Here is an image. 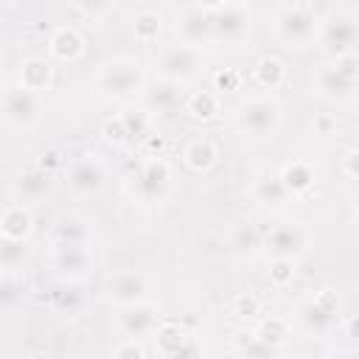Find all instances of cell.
<instances>
[{"instance_id":"obj_1","label":"cell","mask_w":359,"mask_h":359,"mask_svg":"<svg viewBox=\"0 0 359 359\" xmlns=\"http://www.w3.org/2000/svg\"><path fill=\"white\" fill-rule=\"evenodd\" d=\"M275 34L292 48H306L320 39V17L306 3L280 6L275 11Z\"/></svg>"},{"instance_id":"obj_2","label":"cell","mask_w":359,"mask_h":359,"mask_svg":"<svg viewBox=\"0 0 359 359\" xmlns=\"http://www.w3.org/2000/svg\"><path fill=\"white\" fill-rule=\"evenodd\" d=\"M320 42L337 59L359 48V14L353 8H331L320 20Z\"/></svg>"},{"instance_id":"obj_3","label":"cell","mask_w":359,"mask_h":359,"mask_svg":"<svg viewBox=\"0 0 359 359\" xmlns=\"http://www.w3.org/2000/svg\"><path fill=\"white\" fill-rule=\"evenodd\" d=\"M98 90L107 98H118V101L143 93L146 90V76H143L140 62L129 59V56L107 62L101 67V73H98Z\"/></svg>"},{"instance_id":"obj_4","label":"cell","mask_w":359,"mask_h":359,"mask_svg":"<svg viewBox=\"0 0 359 359\" xmlns=\"http://www.w3.org/2000/svg\"><path fill=\"white\" fill-rule=\"evenodd\" d=\"M171 188V165L163 157H149L129 180V194L140 205H157L168 196Z\"/></svg>"},{"instance_id":"obj_5","label":"cell","mask_w":359,"mask_h":359,"mask_svg":"<svg viewBox=\"0 0 359 359\" xmlns=\"http://www.w3.org/2000/svg\"><path fill=\"white\" fill-rule=\"evenodd\" d=\"M210 20H213V42L238 45L250 36L252 8L247 3H213Z\"/></svg>"},{"instance_id":"obj_6","label":"cell","mask_w":359,"mask_h":359,"mask_svg":"<svg viewBox=\"0 0 359 359\" xmlns=\"http://www.w3.org/2000/svg\"><path fill=\"white\" fill-rule=\"evenodd\" d=\"M309 230L300 222H280L264 233V252L269 261H297L309 250Z\"/></svg>"},{"instance_id":"obj_7","label":"cell","mask_w":359,"mask_h":359,"mask_svg":"<svg viewBox=\"0 0 359 359\" xmlns=\"http://www.w3.org/2000/svg\"><path fill=\"white\" fill-rule=\"evenodd\" d=\"M177 42L202 50L205 45L213 42V20H210V6H182L174 20Z\"/></svg>"},{"instance_id":"obj_8","label":"cell","mask_w":359,"mask_h":359,"mask_svg":"<svg viewBox=\"0 0 359 359\" xmlns=\"http://www.w3.org/2000/svg\"><path fill=\"white\" fill-rule=\"evenodd\" d=\"M280 118H283V107L275 98L261 95V98H250L238 107L236 123L247 135H272L280 126Z\"/></svg>"},{"instance_id":"obj_9","label":"cell","mask_w":359,"mask_h":359,"mask_svg":"<svg viewBox=\"0 0 359 359\" xmlns=\"http://www.w3.org/2000/svg\"><path fill=\"white\" fill-rule=\"evenodd\" d=\"M339 294L334 292V289H320L311 300H306L303 306H300V323H303V328L311 334V337H323V334H328L334 325H337V320H339Z\"/></svg>"},{"instance_id":"obj_10","label":"cell","mask_w":359,"mask_h":359,"mask_svg":"<svg viewBox=\"0 0 359 359\" xmlns=\"http://www.w3.org/2000/svg\"><path fill=\"white\" fill-rule=\"evenodd\" d=\"M39 118H42V98H39V93L25 90L20 84L8 87L3 93V121L8 126L25 129V126H34Z\"/></svg>"},{"instance_id":"obj_11","label":"cell","mask_w":359,"mask_h":359,"mask_svg":"<svg viewBox=\"0 0 359 359\" xmlns=\"http://www.w3.org/2000/svg\"><path fill=\"white\" fill-rule=\"evenodd\" d=\"M199 65H202V50L196 48H188V45H168L160 50L157 56V70H160V79H168V81H188L199 73Z\"/></svg>"},{"instance_id":"obj_12","label":"cell","mask_w":359,"mask_h":359,"mask_svg":"<svg viewBox=\"0 0 359 359\" xmlns=\"http://www.w3.org/2000/svg\"><path fill=\"white\" fill-rule=\"evenodd\" d=\"M107 297L115 306H121V309L146 303L149 300V278L143 272H137V269H121V272L109 275V280H107Z\"/></svg>"},{"instance_id":"obj_13","label":"cell","mask_w":359,"mask_h":359,"mask_svg":"<svg viewBox=\"0 0 359 359\" xmlns=\"http://www.w3.org/2000/svg\"><path fill=\"white\" fill-rule=\"evenodd\" d=\"M53 269L67 280H79V278L90 275V269H93L90 250L87 247H56L53 250Z\"/></svg>"},{"instance_id":"obj_14","label":"cell","mask_w":359,"mask_h":359,"mask_svg":"<svg viewBox=\"0 0 359 359\" xmlns=\"http://www.w3.org/2000/svg\"><path fill=\"white\" fill-rule=\"evenodd\" d=\"M157 320H160V309L146 300V303H137V306L123 309V314H121V331L129 339H135V337H143V334L157 331Z\"/></svg>"},{"instance_id":"obj_15","label":"cell","mask_w":359,"mask_h":359,"mask_svg":"<svg viewBox=\"0 0 359 359\" xmlns=\"http://www.w3.org/2000/svg\"><path fill=\"white\" fill-rule=\"evenodd\" d=\"M67 182L76 194H95L104 182V168L95 157H81L70 165L67 171Z\"/></svg>"},{"instance_id":"obj_16","label":"cell","mask_w":359,"mask_h":359,"mask_svg":"<svg viewBox=\"0 0 359 359\" xmlns=\"http://www.w3.org/2000/svg\"><path fill=\"white\" fill-rule=\"evenodd\" d=\"M143 93H146L149 109H154V112H174L177 107H185V101H182V84H177V81L157 79Z\"/></svg>"},{"instance_id":"obj_17","label":"cell","mask_w":359,"mask_h":359,"mask_svg":"<svg viewBox=\"0 0 359 359\" xmlns=\"http://www.w3.org/2000/svg\"><path fill=\"white\" fill-rule=\"evenodd\" d=\"M50 53L59 62H76L84 53V36H81V31L73 28V25H59L50 34Z\"/></svg>"},{"instance_id":"obj_18","label":"cell","mask_w":359,"mask_h":359,"mask_svg":"<svg viewBox=\"0 0 359 359\" xmlns=\"http://www.w3.org/2000/svg\"><path fill=\"white\" fill-rule=\"evenodd\" d=\"M314 84H317V93H320L323 98H331V101H342V98H348V95L356 90V81H351V79H345L342 73H337V70L331 67V62L317 70Z\"/></svg>"},{"instance_id":"obj_19","label":"cell","mask_w":359,"mask_h":359,"mask_svg":"<svg viewBox=\"0 0 359 359\" xmlns=\"http://www.w3.org/2000/svg\"><path fill=\"white\" fill-rule=\"evenodd\" d=\"M252 199L258 202V205H264V208H280V205H286V199L292 196L289 191H286V185L280 182V177L278 174H258L255 180H252Z\"/></svg>"},{"instance_id":"obj_20","label":"cell","mask_w":359,"mask_h":359,"mask_svg":"<svg viewBox=\"0 0 359 359\" xmlns=\"http://www.w3.org/2000/svg\"><path fill=\"white\" fill-rule=\"evenodd\" d=\"M17 76H20V87L34 90V93H42V90H48L53 84V67H50V62L36 59V56L22 59Z\"/></svg>"},{"instance_id":"obj_21","label":"cell","mask_w":359,"mask_h":359,"mask_svg":"<svg viewBox=\"0 0 359 359\" xmlns=\"http://www.w3.org/2000/svg\"><path fill=\"white\" fill-rule=\"evenodd\" d=\"M0 230H3V238L8 241H25L34 230L31 210L25 205H8L0 216Z\"/></svg>"},{"instance_id":"obj_22","label":"cell","mask_w":359,"mask_h":359,"mask_svg":"<svg viewBox=\"0 0 359 359\" xmlns=\"http://www.w3.org/2000/svg\"><path fill=\"white\" fill-rule=\"evenodd\" d=\"M278 177H280V182L286 185V191L294 196V194H306L314 182H317V171H314V165L311 163H306V160H292V163H286L280 171H278Z\"/></svg>"},{"instance_id":"obj_23","label":"cell","mask_w":359,"mask_h":359,"mask_svg":"<svg viewBox=\"0 0 359 359\" xmlns=\"http://www.w3.org/2000/svg\"><path fill=\"white\" fill-rule=\"evenodd\" d=\"M53 241H56V247H87L90 230L79 216H62L56 222Z\"/></svg>"},{"instance_id":"obj_24","label":"cell","mask_w":359,"mask_h":359,"mask_svg":"<svg viewBox=\"0 0 359 359\" xmlns=\"http://www.w3.org/2000/svg\"><path fill=\"white\" fill-rule=\"evenodd\" d=\"M216 157H219V151H216L213 140H208V137L191 140V143L185 146V151H182L185 165L194 168V171H210V168L216 165Z\"/></svg>"},{"instance_id":"obj_25","label":"cell","mask_w":359,"mask_h":359,"mask_svg":"<svg viewBox=\"0 0 359 359\" xmlns=\"http://www.w3.org/2000/svg\"><path fill=\"white\" fill-rule=\"evenodd\" d=\"M157 351L165 356V359H171L177 351H182L194 337L180 325V323H163L160 328H157Z\"/></svg>"},{"instance_id":"obj_26","label":"cell","mask_w":359,"mask_h":359,"mask_svg":"<svg viewBox=\"0 0 359 359\" xmlns=\"http://www.w3.org/2000/svg\"><path fill=\"white\" fill-rule=\"evenodd\" d=\"M264 345H269L272 351H278L280 345H286V339H289V323L283 320V317H275V314H269V317H264V320H258V325H255V331H252Z\"/></svg>"},{"instance_id":"obj_27","label":"cell","mask_w":359,"mask_h":359,"mask_svg":"<svg viewBox=\"0 0 359 359\" xmlns=\"http://www.w3.org/2000/svg\"><path fill=\"white\" fill-rule=\"evenodd\" d=\"M252 79H255V84H261L264 90H275V87H280V84L286 81V67H283L280 59H275V56H264V59L255 62V67H252Z\"/></svg>"},{"instance_id":"obj_28","label":"cell","mask_w":359,"mask_h":359,"mask_svg":"<svg viewBox=\"0 0 359 359\" xmlns=\"http://www.w3.org/2000/svg\"><path fill=\"white\" fill-rule=\"evenodd\" d=\"M14 188H17V194H20L22 199H39V196L50 188V174L42 171L39 165H34V168H28V171H22V174L17 177Z\"/></svg>"},{"instance_id":"obj_29","label":"cell","mask_w":359,"mask_h":359,"mask_svg":"<svg viewBox=\"0 0 359 359\" xmlns=\"http://www.w3.org/2000/svg\"><path fill=\"white\" fill-rule=\"evenodd\" d=\"M191 118H196V121H210V118H216V112H219V98H216V93H210V90H199V93H191L188 98H185V107H182Z\"/></svg>"},{"instance_id":"obj_30","label":"cell","mask_w":359,"mask_h":359,"mask_svg":"<svg viewBox=\"0 0 359 359\" xmlns=\"http://www.w3.org/2000/svg\"><path fill=\"white\" fill-rule=\"evenodd\" d=\"M160 31H163V17H160V11L143 8V11L135 14V20H132V34H135L137 42H154V39L160 36Z\"/></svg>"},{"instance_id":"obj_31","label":"cell","mask_w":359,"mask_h":359,"mask_svg":"<svg viewBox=\"0 0 359 359\" xmlns=\"http://www.w3.org/2000/svg\"><path fill=\"white\" fill-rule=\"evenodd\" d=\"M230 247L236 252H255L258 247H264V233L255 227V224H238L230 236Z\"/></svg>"},{"instance_id":"obj_32","label":"cell","mask_w":359,"mask_h":359,"mask_svg":"<svg viewBox=\"0 0 359 359\" xmlns=\"http://www.w3.org/2000/svg\"><path fill=\"white\" fill-rule=\"evenodd\" d=\"M118 118H121V123H123L129 140H132V137H143L146 129H149V109H143V107H126Z\"/></svg>"},{"instance_id":"obj_33","label":"cell","mask_w":359,"mask_h":359,"mask_svg":"<svg viewBox=\"0 0 359 359\" xmlns=\"http://www.w3.org/2000/svg\"><path fill=\"white\" fill-rule=\"evenodd\" d=\"M236 348H238L241 356H247V359H272V356H275V351H272L269 345H264L252 331H250V334L241 331V334L236 337Z\"/></svg>"},{"instance_id":"obj_34","label":"cell","mask_w":359,"mask_h":359,"mask_svg":"<svg viewBox=\"0 0 359 359\" xmlns=\"http://www.w3.org/2000/svg\"><path fill=\"white\" fill-rule=\"evenodd\" d=\"M25 258V241H8L3 238V247H0V264L6 272H14Z\"/></svg>"},{"instance_id":"obj_35","label":"cell","mask_w":359,"mask_h":359,"mask_svg":"<svg viewBox=\"0 0 359 359\" xmlns=\"http://www.w3.org/2000/svg\"><path fill=\"white\" fill-rule=\"evenodd\" d=\"M20 297H22V283H17L11 278V272H6L3 280H0V303H3V309H14V303Z\"/></svg>"},{"instance_id":"obj_36","label":"cell","mask_w":359,"mask_h":359,"mask_svg":"<svg viewBox=\"0 0 359 359\" xmlns=\"http://www.w3.org/2000/svg\"><path fill=\"white\" fill-rule=\"evenodd\" d=\"M331 67H334L337 73H342L345 79H351V81H356V84H359V53L337 56V59H331Z\"/></svg>"},{"instance_id":"obj_37","label":"cell","mask_w":359,"mask_h":359,"mask_svg":"<svg viewBox=\"0 0 359 359\" xmlns=\"http://www.w3.org/2000/svg\"><path fill=\"white\" fill-rule=\"evenodd\" d=\"M294 278V261H269V280L275 286H286Z\"/></svg>"},{"instance_id":"obj_38","label":"cell","mask_w":359,"mask_h":359,"mask_svg":"<svg viewBox=\"0 0 359 359\" xmlns=\"http://www.w3.org/2000/svg\"><path fill=\"white\" fill-rule=\"evenodd\" d=\"M112 359H146V351L140 348L137 339H123V342L112 351Z\"/></svg>"},{"instance_id":"obj_39","label":"cell","mask_w":359,"mask_h":359,"mask_svg":"<svg viewBox=\"0 0 359 359\" xmlns=\"http://www.w3.org/2000/svg\"><path fill=\"white\" fill-rule=\"evenodd\" d=\"M258 309H261L258 297H252V294H238L233 300V314H238V317H255Z\"/></svg>"},{"instance_id":"obj_40","label":"cell","mask_w":359,"mask_h":359,"mask_svg":"<svg viewBox=\"0 0 359 359\" xmlns=\"http://www.w3.org/2000/svg\"><path fill=\"white\" fill-rule=\"evenodd\" d=\"M104 137H107L109 143H126V140H129V137H126V129H123V123H121V118H112V121L104 123Z\"/></svg>"},{"instance_id":"obj_41","label":"cell","mask_w":359,"mask_h":359,"mask_svg":"<svg viewBox=\"0 0 359 359\" xmlns=\"http://www.w3.org/2000/svg\"><path fill=\"white\" fill-rule=\"evenodd\" d=\"M238 81H241V76H238L236 70H222V73H216V76H213L216 90H236V87H238Z\"/></svg>"},{"instance_id":"obj_42","label":"cell","mask_w":359,"mask_h":359,"mask_svg":"<svg viewBox=\"0 0 359 359\" xmlns=\"http://www.w3.org/2000/svg\"><path fill=\"white\" fill-rule=\"evenodd\" d=\"M53 303H56V309H76L79 306V294L73 292V289H56L53 292Z\"/></svg>"},{"instance_id":"obj_43","label":"cell","mask_w":359,"mask_h":359,"mask_svg":"<svg viewBox=\"0 0 359 359\" xmlns=\"http://www.w3.org/2000/svg\"><path fill=\"white\" fill-rule=\"evenodd\" d=\"M342 171L351 177V180H359V149H348L345 157H342Z\"/></svg>"},{"instance_id":"obj_44","label":"cell","mask_w":359,"mask_h":359,"mask_svg":"<svg viewBox=\"0 0 359 359\" xmlns=\"http://www.w3.org/2000/svg\"><path fill=\"white\" fill-rule=\"evenodd\" d=\"M59 163H62V157H59V151H53V149H50V151H45V154L39 157V163H36V165H39L42 171H48V174H50V171H53V168H56Z\"/></svg>"},{"instance_id":"obj_45","label":"cell","mask_w":359,"mask_h":359,"mask_svg":"<svg viewBox=\"0 0 359 359\" xmlns=\"http://www.w3.org/2000/svg\"><path fill=\"white\" fill-rule=\"evenodd\" d=\"M76 8H79V11H84V14H90V17H95V14H104V11H109L112 6H109V3H79Z\"/></svg>"},{"instance_id":"obj_46","label":"cell","mask_w":359,"mask_h":359,"mask_svg":"<svg viewBox=\"0 0 359 359\" xmlns=\"http://www.w3.org/2000/svg\"><path fill=\"white\" fill-rule=\"evenodd\" d=\"M314 129H317L320 135H328V132L334 129V118H331V115H325V112H323V115H317V118H314Z\"/></svg>"},{"instance_id":"obj_47","label":"cell","mask_w":359,"mask_h":359,"mask_svg":"<svg viewBox=\"0 0 359 359\" xmlns=\"http://www.w3.org/2000/svg\"><path fill=\"white\" fill-rule=\"evenodd\" d=\"M323 359H359V353H353V351H345V348H337V351H328Z\"/></svg>"},{"instance_id":"obj_48","label":"cell","mask_w":359,"mask_h":359,"mask_svg":"<svg viewBox=\"0 0 359 359\" xmlns=\"http://www.w3.org/2000/svg\"><path fill=\"white\" fill-rule=\"evenodd\" d=\"M345 331H348V337H353V339H359V314H353L348 323H345Z\"/></svg>"},{"instance_id":"obj_49","label":"cell","mask_w":359,"mask_h":359,"mask_svg":"<svg viewBox=\"0 0 359 359\" xmlns=\"http://www.w3.org/2000/svg\"><path fill=\"white\" fill-rule=\"evenodd\" d=\"M353 219H356V222H359V205H356V208H353Z\"/></svg>"}]
</instances>
